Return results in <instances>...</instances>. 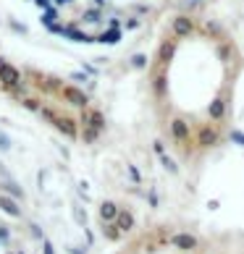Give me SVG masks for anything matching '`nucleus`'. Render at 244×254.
<instances>
[{
  "instance_id": "obj_1",
  "label": "nucleus",
  "mask_w": 244,
  "mask_h": 254,
  "mask_svg": "<svg viewBox=\"0 0 244 254\" xmlns=\"http://www.w3.org/2000/svg\"><path fill=\"white\" fill-rule=\"evenodd\" d=\"M244 58L221 26L176 16L147 68V95L165 147L186 165L202 163L231 136Z\"/></svg>"
},
{
  "instance_id": "obj_2",
  "label": "nucleus",
  "mask_w": 244,
  "mask_h": 254,
  "mask_svg": "<svg viewBox=\"0 0 244 254\" xmlns=\"http://www.w3.org/2000/svg\"><path fill=\"white\" fill-rule=\"evenodd\" d=\"M0 92L34 110L45 124L74 142H95L102 134V116L79 89L37 71H21L0 61Z\"/></svg>"
}]
</instances>
